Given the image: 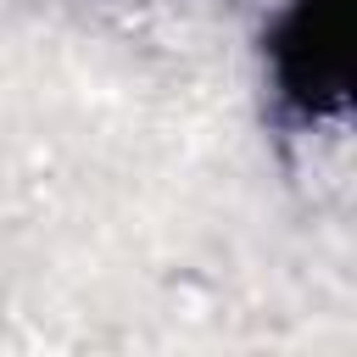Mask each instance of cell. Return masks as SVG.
Instances as JSON below:
<instances>
[{"mask_svg": "<svg viewBox=\"0 0 357 357\" xmlns=\"http://www.w3.org/2000/svg\"><path fill=\"white\" fill-rule=\"evenodd\" d=\"M279 95L301 117L346 112L351 100V0H284L268 33Z\"/></svg>", "mask_w": 357, "mask_h": 357, "instance_id": "6da1fadb", "label": "cell"}]
</instances>
